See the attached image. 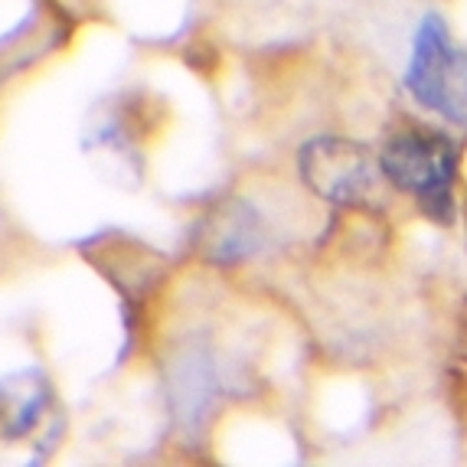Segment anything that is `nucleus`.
<instances>
[{"mask_svg": "<svg viewBox=\"0 0 467 467\" xmlns=\"http://www.w3.org/2000/svg\"><path fill=\"white\" fill-rule=\"evenodd\" d=\"M405 88L431 115L467 128V49L438 14L419 24L405 63Z\"/></svg>", "mask_w": 467, "mask_h": 467, "instance_id": "1", "label": "nucleus"}, {"mask_svg": "<svg viewBox=\"0 0 467 467\" xmlns=\"http://www.w3.org/2000/svg\"><path fill=\"white\" fill-rule=\"evenodd\" d=\"M382 177L402 193L429 202L431 210L448 202L458 167V150L441 131L431 128H402L389 134L379 150Z\"/></svg>", "mask_w": 467, "mask_h": 467, "instance_id": "2", "label": "nucleus"}, {"mask_svg": "<svg viewBox=\"0 0 467 467\" xmlns=\"http://www.w3.org/2000/svg\"><path fill=\"white\" fill-rule=\"evenodd\" d=\"M297 167H301L304 183L317 196L337 202V206H367V202H373L382 177L379 157L373 161L363 144L347 138L307 140L301 148V157H297Z\"/></svg>", "mask_w": 467, "mask_h": 467, "instance_id": "3", "label": "nucleus"}, {"mask_svg": "<svg viewBox=\"0 0 467 467\" xmlns=\"http://www.w3.org/2000/svg\"><path fill=\"white\" fill-rule=\"evenodd\" d=\"M202 249L210 252L216 262H235L258 249L262 242V223L242 200L223 202L216 216H210L206 233H202Z\"/></svg>", "mask_w": 467, "mask_h": 467, "instance_id": "4", "label": "nucleus"}]
</instances>
